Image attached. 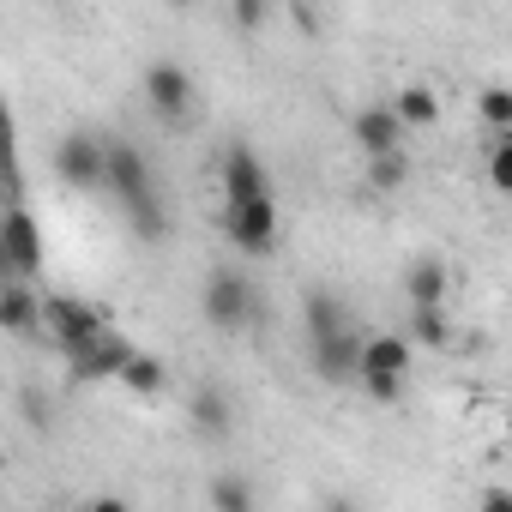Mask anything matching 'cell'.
<instances>
[{
  "mask_svg": "<svg viewBox=\"0 0 512 512\" xmlns=\"http://www.w3.org/2000/svg\"><path fill=\"white\" fill-rule=\"evenodd\" d=\"M392 115H398L404 127H416V133H422V127H440V97H434L428 85H404V91L392 97Z\"/></svg>",
  "mask_w": 512,
  "mask_h": 512,
  "instance_id": "cell-20",
  "label": "cell"
},
{
  "mask_svg": "<svg viewBox=\"0 0 512 512\" xmlns=\"http://www.w3.org/2000/svg\"><path fill=\"white\" fill-rule=\"evenodd\" d=\"M446 290H452V278H446V266L434 253H422V260L404 266V296L410 302H446Z\"/></svg>",
  "mask_w": 512,
  "mask_h": 512,
  "instance_id": "cell-19",
  "label": "cell"
},
{
  "mask_svg": "<svg viewBox=\"0 0 512 512\" xmlns=\"http://www.w3.org/2000/svg\"><path fill=\"white\" fill-rule=\"evenodd\" d=\"M199 314H205L211 332H247L253 320H260V290H253L247 272L217 266V272H205V284H199Z\"/></svg>",
  "mask_w": 512,
  "mask_h": 512,
  "instance_id": "cell-1",
  "label": "cell"
},
{
  "mask_svg": "<svg viewBox=\"0 0 512 512\" xmlns=\"http://www.w3.org/2000/svg\"><path fill=\"white\" fill-rule=\"evenodd\" d=\"M476 115H482L488 133H512V91H506V85H488V91L476 97Z\"/></svg>",
  "mask_w": 512,
  "mask_h": 512,
  "instance_id": "cell-23",
  "label": "cell"
},
{
  "mask_svg": "<svg viewBox=\"0 0 512 512\" xmlns=\"http://www.w3.org/2000/svg\"><path fill=\"white\" fill-rule=\"evenodd\" d=\"M115 205H121L127 229H133V241H145V247L169 241V199H163V181H151V187H139V193H127V199H115Z\"/></svg>",
  "mask_w": 512,
  "mask_h": 512,
  "instance_id": "cell-11",
  "label": "cell"
},
{
  "mask_svg": "<svg viewBox=\"0 0 512 512\" xmlns=\"http://www.w3.org/2000/svg\"><path fill=\"white\" fill-rule=\"evenodd\" d=\"M115 380H121L127 392H139V398H157V392L169 386V368H163V356H151V350H127V362L115 368Z\"/></svg>",
  "mask_w": 512,
  "mask_h": 512,
  "instance_id": "cell-17",
  "label": "cell"
},
{
  "mask_svg": "<svg viewBox=\"0 0 512 512\" xmlns=\"http://www.w3.org/2000/svg\"><path fill=\"white\" fill-rule=\"evenodd\" d=\"M410 175H416V169H410L404 145H392V151H374V157H368V187H374V193H404V187H410Z\"/></svg>",
  "mask_w": 512,
  "mask_h": 512,
  "instance_id": "cell-21",
  "label": "cell"
},
{
  "mask_svg": "<svg viewBox=\"0 0 512 512\" xmlns=\"http://www.w3.org/2000/svg\"><path fill=\"white\" fill-rule=\"evenodd\" d=\"M217 187H223V199H247V193H272V175H266L260 151H253L247 139H229V145L217 151Z\"/></svg>",
  "mask_w": 512,
  "mask_h": 512,
  "instance_id": "cell-10",
  "label": "cell"
},
{
  "mask_svg": "<svg viewBox=\"0 0 512 512\" xmlns=\"http://www.w3.org/2000/svg\"><path fill=\"white\" fill-rule=\"evenodd\" d=\"M217 223H223V235H229V241H235L241 253H253V260H266V253L278 247V193H247V199H223Z\"/></svg>",
  "mask_w": 512,
  "mask_h": 512,
  "instance_id": "cell-2",
  "label": "cell"
},
{
  "mask_svg": "<svg viewBox=\"0 0 512 512\" xmlns=\"http://www.w3.org/2000/svg\"><path fill=\"white\" fill-rule=\"evenodd\" d=\"M356 356H362L356 320L338 326V332H326V338H308V368H314V380H326V386H356Z\"/></svg>",
  "mask_w": 512,
  "mask_h": 512,
  "instance_id": "cell-8",
  "label": "cell"
},
{
  "mask_svg": "<svg viewBox=\"0 0 512 512\" xmlns=\"http://www.w3.org/2000/svg\"><path fill=\"white\" fill-rule=\"evenodd\" d=\"M0 145H13V151H19V133H13V109H7V97H0Z\"/></svg>",
  "mask_w": 512,
  "mask_h": 512,
  "instance_id": "cell-28",
  "label": "cell"
},
{
  "mask_svg": "<svg viewBox=\"0 0 512 512\" xmlns=\"http://www.w3.org/2000/svg\"><path fill=\"white\" fill-rule=\"evenodd\" d=\"M205 494H211V506H223V512H253V482L235 476V470H217Z\"/></svg>",
  "mask_w": 512,
  "mask_h": 512,
  "instance_id": "cell-22",
  "label": "cell"
},
{
  "mask_svg": "<svg viewBox=\"0 0 512 512\" xmlns=\"http://www.w3.org/2000/svg\"><path fill=\"white\" fill-rule=\"evenodd\" d=\"M410 344L422 350H446L452 344V320H446V302H410Z\"/></svg>",
  "mask_w": 512,
  "mask_h": 512,
  "instance_id": "cell-18",
  "label": "cell"
},
{
  "mask_svg": "<svg viewBox=\"0 0 512 512\" xmlns=\"http://www.w3.org/2000/svg\"><path fill=\"white\" fill-rule=\"evenodd\" d=\"M139 85H145V103H151V115H157L169 133H181V127L193 121V103H199V91H193V73H187L181 61H151Z\"/></svg>",
  "mask_w": 512,
  "mask_h": 512,
  "instance_id": "cell-3",
  "label": "cell"
},
{
  "mask_svg": "<svg viewBox=\"0 0 512 512\" xmlns=\"http://www.w3.org/2000/svg\"><path fill=\"white\" fill-rule=\"evenodd\" d=\"M151 181H157V169H151V151H145L139 139H127V133L103 139V193L127 199V193H139V187H151Z\"/></svg>",
  "mask_w": 512,
  "mask_h": 512,
  "instance_id": "cell-7",
  "label": "cell"
},
{
  "mask_svg": "<svg viewBox=\"0 0 512 512\" xmlns=\"http://www.w3.org/2000/svg\"><path fill=\"white\" fill-rule=\"evenodd\" d=\"M127 338H115V332H97V338H85V344H73L67 350V362H73V380H115V368L127 362Z\"/></svg>",
  "mask_w": 512,
  "mask_h": 512,
  "instance_id": "cell-14",
  "label": "cell"
},
{
  "mask_svg": "<svg viewBox=\"0 0 512 512\" xmlns=\"http://www.w3.org/2000/svg\"><path fill=\"white\" fill-rule=\"evenodd\" d=\"M187 422H193V434L205 446H223L235 434V398H229V386L223 380H199L193 398H187Z\"/></svg>",
  "mask_w": 512,
  "mask_h": 512,
  "instance_id": "cell-9",
  "label": "cell"
},
{
  "mask_svg": "<svg viewBox=\"0 0 512 512\" xmlns=\"http://www.w3.org/2000/svg\"><path fill=\"white\" fill-rule=\"evenodd\" d=\"M0 470H7V446H0Z\"/></svg>",
  "mask_w": 512,
  "mask_h": 512,
  "instance_id": "cell-30",
  "label": "cell"
},
{
  "mask_svg": "<svg viewBox=\"0 0 512 512\" xmlns=\"http://www.w3.org/2000/svg\"><path fill=\"white\" fill-rule=\"evenodd\" d=\"M0 247H7V260H13L19 278H37L43 272V229H37V211L25 199L0 205Z\"/></svg>",
  "mask_w": 512,
  "mask_h": 512,
  "instance_id": "cell-5",
  "label": "cell"
},
{
  "mask_svg": "<svg viewBox=\"0 0 512 512\" xmlns=\"http://www.w3.org/2000/svg\"><path fill=\"white\" fill-rule=\"evenodd\" d=\"M404 133H410V127L392 115V103H368V109H356V121H350V139L362 145V157L404 145Z\"/></svg>",
  "mask_w": 512,
  "mask_h": 512,
  "instance_id": "cell-15",
  "label": "cell"
},
{
  "mask_svg": "<svg viewBox=\"0 0 512 512\" xmlns=\"http://www.w3.org/2000/svg\"><path fill=\"white\" fill-rule=\"evenodd\" d=\"M356 374H398V380H410L416 374V344L404 332H368L362 356H356Z\"/></svg>",
  "mask_w": 512,
  "mask_h": 512,
  "instance_id": "cell-12",
  "label": "cell"
},
{
  "mask_svg": "<svg viewBox=\"0 0 512 512\" xmlns=\"http://www.w3.org/2000/svg\"><path fill=\"white\" fill-rule=\"evenodd\" d=\"M43 332H49L61 350H73V344L109 332V314H103L97 302H85V296H43Z\"/></svg>",
  "mask_w": 512,
  "mask_h": 512,
  "instance_id": "cell-6",
  "label": "cell"
},
{
  "mask_svg": "<svg viewBox=\"0 0 512 512\" xmlns=\"http://www.w3.org/2000/svg\"><path fill=\"white\" fill-rule=\"evenodd\" d=\"M356 386H362V392H368L374 404H398L410 380H398V374H356Z\"/></svg>",
  "mask_w": 512,
  "mask_h": 512,
  "instance_id": "cell-26",
  "label": "cell"
},
{
  "mask_svg": "<svg viewBox=\"0 0 512 512\" xmlns=\"http://www.w3.org/2000/svg\"><path fill=\"white\" fill-rule=\"evenodd\" d=\"M488 187L512 193V133H494V145H488Z\"/></svg>",
  "mask_w": 512,
  "mask_h": 512,
  "instance_id": "cell-24",
  "label": "cell"
},
{
  "mask_svg": "<svg viewBox=\"0 0 512 512\" xmlns=\"http://www.w3.org/2000/svg\"><path fill=\"white\" fill-rule=\"evenodd\" d=\"M49 163H55V175H61L67 187H79V193H103V133H91V127H67V133L55 139Z\"/></svg>",
  "mask_w": 512,
  "mask_h": 512,
  "instance_id": "cell-4",
  "label": "cell"
},
{
  "mask_svg": "<svg viewBox=\"0 0 512 512\" xmlns=\"http://www.w3.org/2000/svg\"><path fill=\"white\" fill-rule=\"evenodd\" d=\"M163 7H169V13H193V7H199V0H163Z\"/></svg>",
  "mask_w": 512,
  "mask_h": 512,
  "instance_id": "cell-29",
  "label": "cell"
},
{
  "mask_svg": "<svg viewBox=\"0 0 512 512\" xmlns=\"http://www.w3.org/2000/svg\"><path fill=\"white\" fill-rule=\"evenodd\" d=\"M19 410H25V422H37V428H49V422H55V416H49V398H43V392H31V386L19 392Z\"/></svg>",
  "mask_w": 512,
  "mask_h": 512,
  "instance_id": "cell-27",
  "label": "cell"
},
{
  "mask_svg": "<svg viewBox=\"0 0 512 512\" xmlns=\"http://www.w3.org/2000/svg\"><path fill=\"white\" fill-rule=\"evenodd\" d=\"M229 19H235L241 37H260L266 19H272V0H229Z\"/></svg>",
  "mask_w": 512,
  "mask_h": 512,
  "instance_id": "cell-25",
  "label": "cell"
},
{
  "mask_svg": "<svg viewBox=\"0 0 512 512\" xmlns=\"http://www.w3.org/2000/svg\"><path fill=\"white\" fill-rule=\"evenodd\" d=\"M0 332L7 338H37L43 332V296L31 290V278L0 284Z\"/></svg>",
  "mask_w": 512,
  "mask_h": 512,
  "instance_id": "cell-13",
  "label": "cell"
},
{
  "mask_svg": "<svg viewBox=\"0 0 512 512\" xmlns=\"http://www.w3.org/2000/svg\"><path fill=\"white\" fill-rule=\"evenodd\" d=\"M350 320L356 314H350V302L338 290H326V284H308L302 290V338H326V332H338Z\"/></svg>",
  "mask_w": 512,
  "mask_h": 512,
  "instance_id": "cell-16",
  "label": "cell"
}]
</instances>
